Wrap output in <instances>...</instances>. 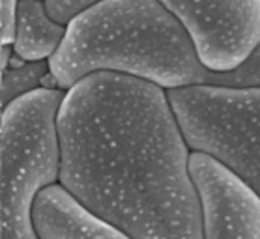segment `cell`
I'll return each mask as SVG.
<instances>
[{
  "label": "cell",
  "mask_w": 260,
  "mask_h": 239,
  "mask_svg": "<svg viewBox=\"0 0 260 239\" xmlns=\"http://www.w3.org/2000/svg\"><path fill=\"white\" fill-rule=\"evenodd\" d=\"M58 183L131 239H204L201 196L167 92L98 71L64 92Z\"/></svg>",
  "instance_id": "1"
},
{
  "label": "cell",
  "mask_w": 260,
  "mask_h": 239,
  "mask_svg": "<svg viewBox=\"0 0 260 239\" xmlns=\"http://www.w3.org/2000/svg\"><path fill=\"white\" fill-rule=\"evenodd\" d=\"M66 90L38 86L12 99L0 114V239H38L32 204L58 181L56 114Z\"/></svg>",
  "instance_id": "3"
},
{
  "label": "cell",
  "mask_w": 260,
  "mask_h": 239,
  "mask_svg": "<svg viewBox=\"0 0 260 239\" xmlns=\"http://www.w3.org/2000/svg\"><path fill=\"white\" fill-rule=\"evenodd\" d=\"M189 174L201 196L204 239H260V198L231 170L191 152Z\"/></svg>",
  "instance_id": "6"
},
{
  "label": "cell",
  "mask_w": 260,
  "mask_h": 239,
  "mask_svg": "<svg viewBox=\"0 0 260 239\" xmlns=\"http://www.w3.org/2000/svg\"><path fill=\"white\" fill-rule=\"evenodd\" d=\"M165 92L191 152L219 161L260 198V86L189 84Z\"/></svg>",
  "instance_id": "4"
},
{
  "label": "cell",
  "mask_w": 260,
  "mask_h": 239,
  "mask_svg": "<svg viewBox=\"0 0 260 239\" xmlns=\"http://www.w3.org/2000/svg\"><path fill=\"white\" fill-rule=\"evenodd\" d=\"M95 2L100 0H45V8L54 21L66 24L70 19H73L77 13H81Z\"/></svg>",
  "instance_id": "10"
},
{
  "label": "cell",
  "mask_w": 260,
  "mask_h": 239,
  "mask_svg": "<svg viewBox=\"0 0 260 239\" xmlns=\"http://www.w3.org/2000/svg\"><path fill=\"white\" fill-rule=\"evenodd\" d=\"M0 237H2V226H0Z\"/></svg>",
  "instance_id": "11"
},
{
  "label": "cell",
  "mask_w": 260,
  "mask_h": 239,
  "mask_svg": "<svg viewBox=\"0 0 260 239\" xmlns=\"http://www.w3.org/2000/svg\"><path fill=\"white\" fill-rule=\"evenodd\" d=\"M13 28L15 56L24 62H43L58 49L66 24L49 15L45 0H17Z\"/></svg>",
  "instance_id": "8"
},
{
  "label": "cell",
  "mask_w": 260,
  "mask_h": 239,
  "mask_svg": "<svg viewBox=\"0 0 260 239\" xmlns=\"http://www.w3.org/2000/svg\"><path fill=\"white\" fill-rule=\"evenodd\" d=\"M208 70L231 71L260 45V0H159Z\"/></svg>",
  "instance_id": "5"
},
{
  "label": "cell",
  "mask_w": 260,
  "mask_h": 239,
  "mask_svg": "<svg viewBox=\"0 0 260 239\" xmlns=\"http://www.w3.org/2000/svg\"><path fill=\"white\" fill-rule=\"evenodd\" d=\"M208 84L221 86H260V45L249 54L245 62L231 71H212Z\"/></svg>",
  "instance_id": "9"
},
{
  "label": "cell",
  "mask_w": 260,
  "mask_h": 239,
  "mask_svg": "<svg viewBox=\"0 0 260 239\" xmlns=\"http://www.w3.org/2000/svg\"><path fill=\"white\" fill-rule=\"evenodd\" d=\"M60 90L90 73L113 71L163 90L208 84L189 34L159 0H100L66 23L64 38L47 60Z\"/></svg>",
  "instance_id": "2"
},
{
  "label": "cell",
  "mask_w": 260,
  "mask_h": 239,
  "mask_svg": "<svg viewBox=\"0 0 260 239\" xmlns=\"http://www.w3.org/2000/svg\"><path fill=\"white\" fill-rule=\"evenodd\" d=\"M32 226L38 239H131L86 210L58 181L36 194Z\"/></svg>",
  "instance_id": "7"
}]
</instances>
